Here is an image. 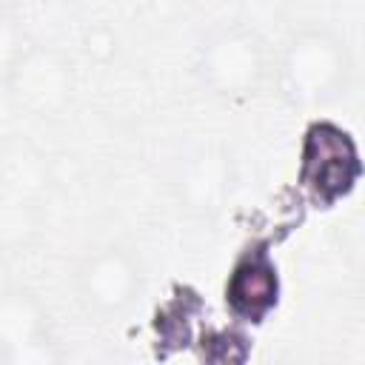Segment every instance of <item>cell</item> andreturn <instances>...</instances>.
I'll use <instances>...</instances> for the list:
<instances>
[{
    "mask_svg": "<svg viewBox=\"0 0 365 365\" xmlns=\"http://www.w3.org/2000/svg\"><path fill=\"white\" fill-rule=\"evenodd\" d=\"M359 177V157L351 137L334 123H314L305 134L299 182L317 208L334 205Z\"/></svg>",
    "mask_w": 365,
    "mask_h": 365,
    "instance_id": "6da1fadb",
    "label": "cell"
},
{
    "mask_svg": "<svg viewBox=\"0 0 365 365\" xmlns=\"http://www.w3.org/2000/svg\"><path fill=\"white\" fill-rule=\"evenodd\" d=\"M225 302L242 322H259L277 305V268L265 245H251L242 251L228 279Z\"/></svg>",
    "mask_w": 365,
    "mask_h": 365,
    "instance_id": "7a4b0ae2",
    "label": "cell"
}]
</instances>
